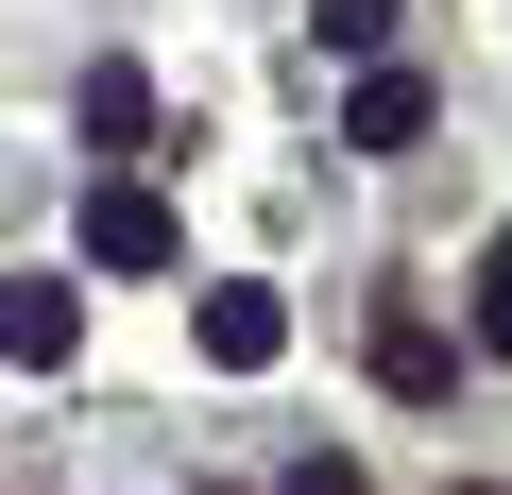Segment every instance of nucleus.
I'll return each instance as SVG.
<instances>
[{"label":"nucleus","instance_id":"obj_1","mask_svg":"<svg viewBox=\"0 0 512 495\" xmlns=\"http://www.w3.org/2000/svg\"><path fill=\"white\" fill-rule=\"evenodd\" d=\"M86 257H103V274H171L188 239H171V205H154V188H86Z\"/></svg>","mask_w":512,"mask_h":495},{"label":"nucleus","instance_id":"obj_3","mask_svg":"<svg viewBox=\"0 0 512 495\" xmlns=\"http://www.w3.org/2000/svg\"><path fill=\"white\" fill-rule=\"evenodd\" d=\"M69 342H86L69 274H18V291H0V359H69Z\"/></svg>","mask_w":512,"mask_h":495},{"label":"nucleus","instance_id":"obj_6","mask_svg":"<svg viewBox=\"0 0 512 495\" xmlns=\"http://www.w3.org/2000/svg\"><path fill=\"white\" fill-rule=\"evenodd\" d=\"M137 120H154V86H137V69H86V137H103V154H120V137H137Z\"/></svg>","mask_w":512,"mask_h":495},{"label":"nucleus","instance_id":"obj_5","mask_svg":"<svg viewBox=\"0 0 512 495\" xmlns=\"http://www.w3.org/2000/svg\"><path fill=\"white\" fill-rule=\"evenodd\" d=\"M376 393H461V359H444L427 308H376Z\"/></svg>","mask_w":512,"mask_h":495},{"label":"nucleus","instance_id":"obj_2","mask_svg":"<svg viewBox=\"0 0 512 495\" xmlns=\"http://www.w3.org/2000/svg\"><path fill=\"white\" fill-rule=\"evenodd\" d=\"M205 359H222V376H274V359H291V308H274V291H205Z\"/></svg>","mask_w":512,"mask_h":495},{"label":"nucleus","instance_id":"obj_9","mask_svg":"<svg viewBox=\"0 0 512 495\" xmlns=\"http://www.w3.org/2000/svg\"><path fill=\"white\" fill-rule=\"evenodd\" d=\"M291 495H359V461H308V478H291Z\"/></svg>","mask_w":512,"mask_h":495},{"label":"nucleus","instance_id":"obj_4","mask_svg":"<svg viewBox=\"0 0 512 495\" xmlns=\"http://www.w3.org/2000/svg\"><path fill=\"white\" fill-rule=\"evenodd\" d=\"M342 137H359V154H410V137H427V69H359Z\"/></svg>","mask_w":512,"mask_h":495},{"label":"nucleus","instance_id":"obj_7","mask_svg":"<svg viewBox=\"0 0 512 495\" xmlns=\"http://www.w3.org/2000/svg\"><path fill=\"white\" fill-rule=\"evenodd\" d=\"M325 52H359V69H376V52H393V0H325Z\"/></svg>","mask_w":512,"mask_h":495},{"label":"nucleus","instance_id":"obj_8","mask_svg":"<svg viewBox=\"0 0 512 495\" xmlns=\"http://www.w3.org/2000/svg\"><path fill=\"white\" fill-rule=\"evenodd\" d=\"M478 342L512 359V222H495V257H478Z\"/></svg>","mask_w":512,"mask_h":495}]
</instances>
